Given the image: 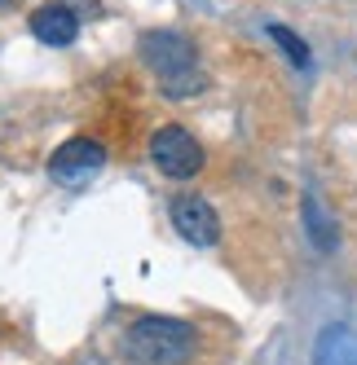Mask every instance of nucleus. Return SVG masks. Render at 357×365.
<instances>
[{"label": "nucleus", "mask_w": 357, "mask_h": 365, "mask_svg": "<svg viewBox=\"0 0 357 365\" xmlns=\"http://www.w3.org/2000/svg\"><path fill=\"white\" fill-rule=\"evenodd\" d=\"M194 352V326L176 317H137L124 334V356L137 365H181Z\"/></svg>", "instance_id": "f257e3e1"}, {"label": "nucleus", "mask_w": 357, "mask_h": 365, "mask_svg": "<svg viewBox=\"0 0 357 365\" xmlns=\"http://www.w3.org/2000/svg\"><path fill=\"white\" fill-rule=\"evenodd\" d=\"M141 58L159 75V88L168 97H194L203 88V71L194 62V44L176 31H146L141 36Z\"/></svg>", "instance_id": "f03ea898"}, {"label": "nucleus", "mask_w": 357, "mask_h": 365, "mask_svg": "<svg viewBox=\"0 0 357 365\" xmlns=\"http://www.w3.org/2000/svg\"><path fill=\"white\" fill-rule=\"evenodd\" d=\"M101 163H106V150H101L97 141L71 137V141H62L54 150V159H49V176H54L58 185H66V190H80V185H89V180L101 172Z\"/></svg>", "instance_id": "7ed1b4c3"}, {"label": "nucleus", "mask_w": 357, "mask_h": 365, "mask_svg": "<svg viewBox=\"0 0 357 365\" xmlns=\"http://www.w3.org/2000/svg\"><path fill=\"white\" fill-rule=\"evenodd\" d=\"M150 159H155V168L164 176L186 180V176H194L203 168V150H198V141L186 133V128L168 123V128H159V133L150 137Z\"/></svg>", "instance_id": "20e7f679"}, {"label": "nucleus", "mask_w": 357, "mask_h": 365, "mask_svg": "<svg viewBox=\"0 0 357 365\" xmlns=\"http://www.w3.org/2000/svg\"><path fill=\"white\" fill-rule=\"evenodd\" d=\"M172 225H176V233H181L186 242H194V247H212V242L221 238V216L212 212V202L198 198V194L172 198Z\"/></svg>", "instance_id": "39448f33"}, {"label": "nucleus", "mask_w": 357, "mask_h": 365, "mask_svg": "<svg viewBox=\"0 0 357 365\" xmlns=\"http://www.w3.org/2000/svg\"><path fill=\"white\" fill-rule=\"evenodd\" d=\"M31 36H36L40 44L66 48L75 36H80V22H75V14L62 9V5H40V9L31 14Z\"/></svg>", "instance_id": "423d86ee"}, {"label": "nucleus", "mask_w": 357, "mask_h": 365, "mask_svg": "<svg viewBox=\"0 0 357 365\" xmlns=\"http://www.w3.org/2000/svg\"><path fill=\"white\" fill-rule=\"evenodd\" d=\"M313 365H357V330L326 326L313 344Z\"/></svg>", "instance_id": "0eeeda50"}, {"label": "nucleus", "mask_w": 357, "mask_h": 365, "mask_svg": "<svg viewBox=\"0 0 357 365\" xmlns=\"http://www.w3.org/2000/svg\"><path fill=\"white\" fill-rule=\"evenodd\" d=\"M304 229H309V238H313L318 251H336V225L326 220L322 202L313 194H304Z\"/></svg>", "instance_id": "6e6552de"}, {"label": "nucleus", "mask_w": 357, "mask_h": 365, "mask_svg": "<svg viewBox=\"0 0 357 365\" xmlns=\"http://www.w3.org/2000/svg\"><path fill=\"white\" fill-rule=\"evenodd\" d=\"M269 40H273V44H283V53H287L296 66H309V44H304L300 36H291L283 22H273V27H269Z\"/></svg>", "instance_id": "1a4fd4ad"}, {"label": "nucleus", "mask_w": 357, "mask_h": 365, "mask_svg": "<svg viewBox=\"0 0 357 365\" xmlns=\"http://www.w3.org/2000/svg\"><path fill=\"white\" fill-rule=\"evenodd\" d=\"M0 5H14V0H0Z\"/></svg>", "instance_id": "9d476101"}]
</instances>
